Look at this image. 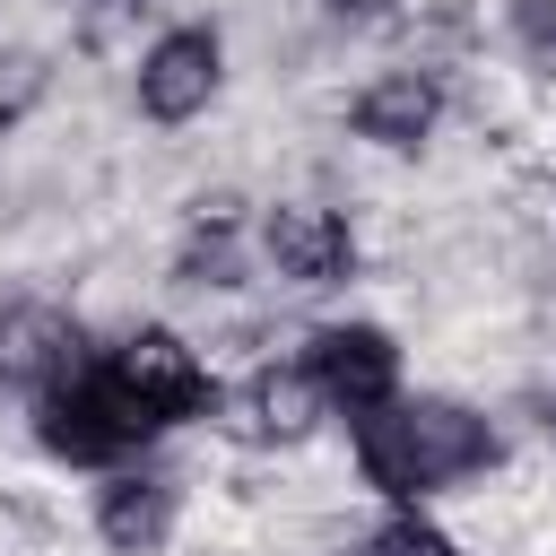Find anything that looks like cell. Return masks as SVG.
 <instances>
[{"mask_svg": "<svg viewBox=\"0 0 556 556\" xmlns=\"http://www.w3.org/2000/svg\"><path fill=\"white\" fill-rule=\"evenodd\" d=\"M321 408H330V400L313 391V374H252V382L226 400V426L252 434V443H295V434H313Z\"/></svg>", "mask_w": 556, "mask_h": 556, "instance_id": "8", "label": "cell"}, {"mask_svg": "<svg viewBox=\"0 0 556 556\" xmlns=\"http://www.w3.org/2000/svg\"><path fill=\"white\" fill-rule=\"evenodd\" d=\"M113 382L148 408V426H182V417H200L217 391H208V365L174 339V330H130L122 348H113Z\"/></svg>", "mask_w": 556, "mask_h": 556, "instance_id": "4", "label": "cell"}, {"mask_svg": "<svg viewBox=\"0 0 556 556\" xmlns=\"http://www.w3.org/2000/svg\"><path fill=\"white\" fill-rule=\"evenodd\" d=\"M434 113H443V96H434V78L426 70H391V78H374L365 96H356V139H374V148H417L426 130H434Z\"/></svg>", "mask_w": 556, "mask_h": 556, "instance_id": "9", "label": "cell"}, {"mask_svg": "<svg viewBox=\"0 0 556 556\" xmlns=\"http://www.w3.org/2000/svg\"><path fill=\"white\" fill-rule=\"evenodd\" d=\"M356 556H460V547H452L434 521H417V513H391V521H382V530H374Z\"/></svg>", "mask_w": 556, "mask_h": 556, "instance_id": "11", "label": "cell"}, {"mask_svg": "<svg viewBox=\"0 0 556 556\" xmlns=\"http://www.w3.org/2000/svg\"><path fill=\"white\" fill-rule=\"evenodd\" d=\"M87 356H78V321L70 313H52V304H17V313H0V382H17V391H61L70 374H78Z\"/></svg>", "mask_w": 556, "mask_h": 556, "instance_id": "7", "label": "cell"}, {"mask_svg": "<svg viewBox=\"0 0 556 556\" xmlns=\"http://www.w3.org/2000/svg\"><path fill=\"white\" fill-rule=\"evenodd\" d=\"M513 35H521L539 61H556V0H513Z\"/></svg>", "mask_w": 556, "mask_h": 556, "instance_id": "13", "label": "cell"}, {"mask_svg": "<svg viewBox=\"0 0 556 556\" xmlns=\"http://www.w3.org/2000/svg\"><path fill=\"white\" fill-rule=\"evenodd\" d=\"M182 278H191V287H235V243H226V226L182 252Z\"/></svg>", "mask_w": 556, "mask_h": 556, "instance_id": "12", "label": "cell"}, {"mask_svg": "<svg viewBox=\"0 0 556 556\" xmlns=\"http://www.w3.org/2000/svg\"><path fill=\"white\" fill-rule=\"evenodd\" d=\"M486 460H495V434L460 400H391V408L356 417V469L382 495H426V486H452Z\"/></svg>", "mask_w": 556, "mask_h": 556, "instance_id": "1", "label": "cell"}, {"mask_svg": "<svg viewBox=\"0 0 556 556\" xmlns=\"http://www.w3.org/2000/svg\"><path fill=\"white\" fill-rule=\"evenodd\" d=\"M547 417H556V408H547Z\"/></svg>", "mask_w": 556, "mask_h": 556, "instance_id": "15", "label": "cell"}, {"mask_svg": "<svg viewBox=\"0 0 556 556\" xmlns=\"http://www.w3.org/2000/svg\"><path fill=\"white\" fill-rule=\"evenodd\" d=\"M261 252H269V269L295 278V287H330V278H348V261H356L348 226H339L330 208H313V200H278V208L261 217Z\"/></svg>", "mask_w": 556, "mask_h": 556, "instance_id": "6", "label": "cell"}, {"mask_svg": "<svg viewBox=\"0 0 556 556\" xmlns=\"http://www.w3.org/2000/svg\"><path fill=\"white\" fill-rule=\"evenodd\" d=\"M217 35L208 26H174V35H156L148 43V61H139V113L148 122H191V113H208V96H217Z\"/></svg>", "mask_w": 556, "mask_h": 556, "instance_id": "5", "label": "cell"}, {"mask_svg": "<svg viewBox=\"0 0 556 556\" xmlns=\"http://www.w3.org/2000/svg\"><path fill=\"white\" fill-rule=\"evenodd\" d=\"M321 9H382V0H321Z\"/></svg>", "mask_w": 556, "mask_h": 556, "instance_id": "14", "label": "cell"}, {"mask_svg": "<svg viewBox=\"0 0 556 556\" xmlns=\"http://www.w3.org/2000/svg\"><path fill=\"white\" fill-rule=\"evenodd\" d=\"M304 374H313V391H321L330 408L365 417V408H391V391H400V348H391V330H374V321H330V330H313Z\"/></svg>", "mask_w": 556, "mask_h": 556, "instance_id": "3", "label": "cell"}, {"mask_svg": "<svg viewBox=\"0 0 556 556\" xmlns=\"http://www.w3.org/2000/svg\"><path fill=\"white\" fill-rule=\"evenodd\" d=\"M96 530H104V547L148 556V547L174 530V486H165V478H113V486L96 495Z\"/></svg>", "mask_w": 556, "mask_h": 556, "instance_id": "10", "label": "cell"}, {"mask_svg": "<svg viewBox=\"0 0 556 556\" xmlns=\"http://www.w3.org/2000/svg\"><path fill=\"white\" fill-rule=\"evenodd\" d=\"M35 434H43V452L52 460H78V469H113V460H130L156 426H148V408L113 382V365H78L61 391H43V408H35Z\"/></svg>", "mask_w": 556, "mask_h": 556, "instance_id": "2", "label": "cell"}]
</instances>
